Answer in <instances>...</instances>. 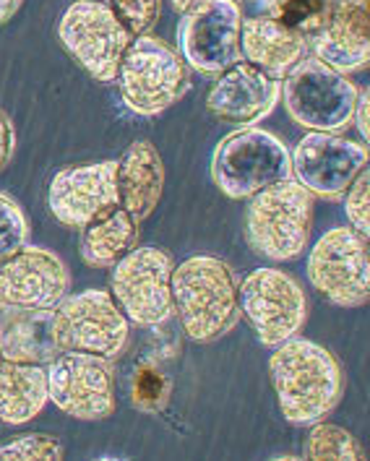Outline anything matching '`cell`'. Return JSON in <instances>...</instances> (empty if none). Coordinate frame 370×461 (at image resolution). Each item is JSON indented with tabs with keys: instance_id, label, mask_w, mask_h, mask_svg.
<instances>
[{
	"instance_id": "6da1fadb",
	"label": "cell",
	"mask_w": 370,
	"mask_h": 461,
	"mask_svg": "<svg viewBox=\"0 0 370 461\" xmlns=\"http://www.w3.org/2000/svg\"><path fill=\"white\" fill-rule=\"evenodd\" d=\"M272 349L269 381L287 422L313 425L337 410L345 393V378L337 357L326 347L293 337Z\"/></svg>"
},
{
	"instance_id": "7a4b0ae2",
	"label": "cell",
	"mask_w": 370,
	"mask_h": 461,
	"mask_svg": "<svg viewBox=\"0 0 370 461\" xmlns=\"http://www.w3.org/2000/svg\"><path fill=\"white\" fill-rule=\"evenodd\" d=\"M238 285L232 267L214 256H194L173 268V313L188 339L214 341L235 326Z\"/></svg>"
},
{
	"instance_id": "3957f363",
	"label": "cell",
	"mask_w": 370,
	"mask_h": 461,
	"mask_svg": "<svg viewBox=\"0 0 370 461\" xmlns=\"http://www.w3.org/2000/svg\"><path fill=\"white\" fill-rule=\"evenodd\" d=\"M313 195L287 177L248 198L246 240L269 261H293L311 240Z\"/></svg>"
},
{
	"instance_id": "277c9868",
	"label": "cell",
	"mask_w": 370,
	"mask_h": 461,
	"mask_svg": "<svg viewBox=\"0 0 370 461\" xmlns=\"http://www.w3.org/2000/svg\"><path fill=\"white\" fill-rule=\"evenodd\" d=\"M50 337L58 352H86L115 360L131 339V321L104 290L66 294L50 313Z\"/></svg>"
},
{
	"instance_id": "5b68a950",
	"label": "cell",
	"mask_w": 370,
	"mask_h": 461,
	"mask_svg": "<svg viewBox=\"0 0 370 461\" xmlns=\"http://www.w3.org/2000/svg\"><path fill=\"white\" fill-rule=\"evenodd\" d=\"M115 81L128 110L139 115H159L185 95L188 71L183 58L167 42L139 34L131 37Z\"/></svg>"
},
{
	"instance_id": "8992f818",
	"label": "cell",
	"mask_w": 370,
	"mask_h": 461,
	"mask_svg": "<svg viewBox=\"0 0 370 461\" xmlns=\"http://www.w3.org/2000/svg\"><path fill=\"white\" fill-rule=\"evenodd\" d=\"M287 177H293L290 151L264 128L224 136L212 157V180L230 198H250Z\"/></svg>"
},
{
	"instance_id": "52a82bcc",
	"label": "cell",
	"mask_w": 370,
	"mask_h": 461,
	"mask_svg": "<svg viewBox=\"0 0 370 461\" xmlns=\"http://www.w3.org/2000/svg\"><path fill=\"white\" fill-rule=\"evenodd\" d=\"M238 311L264 347H276L302 331L308 297L287 271L264 267L248 271L238 285Z\"/></svg>"
},
{
	"instance_id": "ba28073f",
	"label": "cell",
	"mask_w": 370,
	"mask_h": 461,
	"mask_svg": "<svg viewBox=\"0 0 370 461\" xmlns=\"http://www.w3.org/2000/svg\"><path fill=\"white\" fill-rule=\"evenodd\" d=\"M173 256L154 245H136L113 267L110 294L136 326H159L173 318Z\"/></svg>"
},
{
	"instance_id": "9c48e42d",
	"label": "cell",
	"mask_w": 370,
	"mask_h": 461,
	"mask_svg": "<svg viewBox=\"0 0 370 461\" xmlns=\"http://www.w3.org/2000/svg\"><path fill=\"white\" fill-rule=\"evenodd\" d=\"M311 287L337 308H363L370 297V245L352 227H334L308 253Z\"/></svg>"
},
{
	"instance_id": "30bf717a",
	"label": "cell",
	"mask_w": 370,
	"mask_h": 461,
	"mask_svg": "<svg viewBox=\"0 0 370 461\" xmlns=\"http://www.w3.org/2000/svg\"><path fill=\"white\" fill-rule=\"evenodd\" d=\"M284 107L308 131L337 133L352 121L357 89L345 73L334 71L319 58H305L284 76Z\"/></svg>"
},
{
	"instance_id": "8fae6325",
	"label": "cell",
	"mask_w": 370,
	"mask_h": 461,
	"mask_svg": "<svg viewBox=\"0 0 370 461\" xmlns=\"http://www.w3.org/2000/svg\"><path fill=\"white\" fill-rule=\"evenodd\" d=\"M48 402L74 420L97 422L115 412L113 360L86 352H58L45 365Z\"/></svg>"
},
{
	"instance_id": "7c38bea8",
	"label": "cell",
	"mask_w": 370,
	"mask_h": 461,
	"mask_svg": "<svg viewBox=\"0 0 370 461\" xmlns=\"http://www.w3.org/2000/svg\"><path fill=\"white\" fill-rule=\"evenodd\" d=\"M58 37L76 63L102 84H113L131 34L113 8L102 0H78L68 5L58 24Z\"/></svg>"
},
{
	"instance_id": "4fadbf2b",
	"label": "cell",
	"mask_w": 370,
	"mask_h": 461,
	"mask_svg": "<svg viewBox=\"0 0 370 461\" xmlns=\"http://www.w3.org/2000/svg\"><path fill=\"white\" fill-rule=\"evenodd\" d=\"M240 8L235 0H198L183 11L177 42L183 63L201 73H222L240 60Z\"/></svg>"
},
{
	"instance_id": "5bb4252c",
	"label": "cell",
	"mask_w": 370,
	"mask_h": 461,
	"mask_svg": "<svg viewBox=\"0 0 370 461\" xmlns=\"http://www.w3.org/2000/svg\"><path fill=\"white\" fill-rule=\"evenodd\" d=\"M71 290V271L48 248L26 243L0 261V308L52 311Z\"/></svg>"
},
{
	"instance_id": "9a60e30c",
	"label": "cell",
	"mask_w": 370,
	"mask_h": 461,
	"mask_svg": "<svg viewBox=\"0 0 370 461\" xmlns=\"http://www.w3.org/2000/svg\"><path fill=\"white\" fill-rule=\"evenodd\" d=\"M295 180L311 195L339 198L368 167V149L337 133L311 131L290 154Z\"/></svg>"
},
{
	"instance_id": "2e32d148",
	"label": "cell",
	"mask_w": 370,
	"mask_h": 461,
	"mask_svg": "<svg viewBox=\"0 0 370 461\" xmlns=\"http://www.w3.org/2000/svg\"><path fill=\"white\" fill-rule=\"evenodd\" d=\"M45 201L55 221L68 230H84L118 206L115 162H89L58 170L50 180Z\"/></svg>"
},
{
	"instance_id": "e0dca14e",
	"label": "cell",
	"mask_w": 370,
	"mask_h": 461,
	"mask_svg": "<svg viewBox=\"0 0 370 461\" xmlns=\"http://www.w3.org/2000/svg\"><path fill=\"white\" fill-rule=\"evenodd\" d=\"M308 48L334 71L365 68L370 60L368 0H329L321 26L308 37Z\"/></svg>"
},
{
	"instance_id": "ac0fdd59",
	"label": "cell",
	"mask_w": 370,
	"mask_h": 461,
	"mask_svg": "<svg viewBox=\"0 0 370 461\" xmlns=\"http://www.w3.org/2000/svg\"><path fill=\"white\" fill-rule=\"evenodd\" d=\"M279 99V81L253 68L246 60H238L227 71L220 73L212 86L206 107L217 121L232 125H253L266 118Z\"/></svg>"
},
{
	"instance_id": "d6986e66",
	"label": "cell",
	"mask_w": 370,
	"mask_h": 461,
	"mask_svg": "<svg viewBox=\"0 0 370 461\" xmlns=\"http://www.w3.org/2000/svg\"><path fill=\"white\" fill-rule=\"evenodd\" d=\"M308 37L274 16H253L240 24V60L282 81L287 73L308 58Z\"/></svg>"
},
{
	"instance_id": "ffe728a7",
	"label": "cell",
	"mask_w": 370,
	"mask_h": 461,
	"mask_svg": "<svg viewBox=\"0 0 370 461\" xmlns=\"http://www.w3.org/2000/svg\"><path fill=\"white\" fill-rule=\"evenodd\" d=\"M118 206L139 221L157 209L165 191V165L151 141H133L115 162Z\"/></svg>"
},
{
	"instance_id": "44dd1931",
	"label": "cell",
	"mask_w": 370,
	"mask_h": 461,
	"mask_svg": "<svg viewBox=\"0 0 370 461\" xmlns=\"http://www.w3.org/2000/svg\"><path fill=\"white\" fill-rule=\"evenodd\" d=\"M48 407L45 365L0 355V422L26 425Z\"/></svg>"
},
{
	"instance_id": "7402d4cb",
	"label": "cell",
	"mask_w": 370,
	"mask_h": 461,
	"mask_svg": "<svg viewBox=\"0 0 370 461\" xmlns=\"http://www.w3.org/2000/svg\"><path fill=\"white\" fill-rule=\"evenodd\" d=\"M139 240V219L115 206L104 217L95 219L81 230L78 253L92 268H113L125 253H131Z\"/></svg>"
},
{
	"instance_id": "603a6c76",
	"label": "cell",
	"mask_w": 370,
	"mask_h": 461,
	"mask_svg": "<svg viewBox=\"0 0 370 461\" xmlns=\"http://www.w3.org/2000/svg\"><path fill=\"white\" fill-rule=\"evenodd\" d=\"M50 313L52 311H32L24 323H19L11 334L3 331L0 339V355L14 360H29L42 363L58 355L52 337H50Z\"/></svg>"
},
{
	"instance_id": "cb8c5ba5",
	"label": "cell",
	"mask_w": 370,
	"mask_h": 461,
	"mask_svg": "<svg viewBox=\"0 0 370 461\" xmlns=\"http://www.w3.org/2000/svg\"><path fill=\"white\" fill-rule=\"evenodd\" d=\"M305 459L313 461H363L365 451L349 430L331 422H313L305 440Z\"/></svg>"
},
{
	"instance_id": "d4e9b609",
	"label": "cell",
	"mask_w": 370,
	"mask_h": 461,
	"mask_svg": "<svg viewBox=\"0 0 370 461\" xmlns=\"http://www.w3.org/2000/svg\"><path fill=\"white\" fill-rule=\"evenodd\" d=\"M63 456V443L48 433H22L0 446V461H58Z\"/></svg>"
},
{
	"instance_id": "484cf974",
	"label": "cell",
	"mask_w": 370,
	"mask_h": 461,
	"mask_svg": "<svg viewBox=\"0 0 370 461\" xmlns=\"http://www.w3.org/2000/svg\"><path fill=\"white\" fill-rule=\"evenodd\" d=\"M29 232L32 230L24 209L11 195L0 194V261L24 248L29 243Z\"/></svg>"
},
{
	"instance_id": "4316f807",
	"label": "cell",
	"mask_w": 370,
	"mask_h": 461,
	"mask_svg": "<svg viewBox=\"0 0 370 461\" xmlns=\"http://www.w3.org/2000/svg\"><path fill=\"white\" fill-rule=\"evenodd\" d=\"M131 37L149 34L162 16V0H104Z\"/></svg>"
},
{
	"instance_id": "83f0119b",
	"label": "cell",
	"mask_w": 370,
	"mask_h": 461,
	"mask_svg": "<svg viewBox=\"0 0 370 461\" xmlns=\"http://www.w3.org/2000/svg\"><path fill=\"white\" fill-rule=\"evenodd\" d=\"M326 3L329 0H282V3H276L274 19L302 32L305 37H311L326 16Z\"/></svg>"
},
{
	"instance_id": "f1b7e54d",
	"label": "cell",
	"mask_w": 370,
	"mask_h": 461,
	"mask_svg": "<svg viewBox=\"0 0 370 461\" xmlns=\"http://www.w3.org/2000/svg\"><path fill=\"white\" fill-rule=\"evenodd\" d=\"M345 214L352 230L360 235H370V172L368 167L360 172L352 185L345 191Z\"/></svg>"
},
{
	"instance_id": "f546056e",
	"label": "cell",
	"mask_w": 370,
	"mask_h": 461,
	"mask_svg": "<svg viewBox=\"0 0 370 461\" xmlns=\"http://www.w3.org/2000/svg\"><path fill=\"white\" fill-rule=\"evenodd\" d=\"M136 381L147 384V389H144V386H133V399H136L139 404H147V402L149 404H154V399L162 393V391H159V386L165 384V381H162V375H159V373H154V370H144Z\"/></svg>"
},
{
	"instance_id": "4dcf8cb0",
	"label": "cell",
	"mask_w": 370,
	"mask_h": 461,
	"mask_svg": "<svg viewBox=\"0 0 370 461\" xmlns=\"http://www.w3.org/2000/svg\"><path fill=\"white\" fill-rule=\"evenodd\" d=\"M14 144H16L14 125H11L5 113H0V172L8 167V162H11V157H14Z\"/></svg>"
},
{
	"instance_id": "1f68e13d",
	"label": "cell",
	"mask_w": 370,
	"mask_h": 461,
	"mask_svg": "<svg viewBox=\"0 0 370 461\" xmlns=\"http://www.w3.org/2000/svg\"><path fill=\"white\" fill-rule=\"evenodd\" d=\"M368 104H370L368 89H363V92H357V102H355V113H352V118L357 121V131L363 133V141H365V144H368V139H370Z\"/></svg>"
},
{
	"instance_id": "d6a6232c",
	"label": "cell",
	"mask_w": 370,
	"mask_h": 461,
	"mask_svg": "<svg viewBox=\"0 0 370 461\" xmlns=\"http://www.w3.org/2000/svg\"><path fill=\"white\" fill-rule=\"evenodd\" d=\"M22 3L24 0H0V26L8 24L16 16V11L22 8Z\"/></svg>"
},
{
	"instance_id": "836d02e7",
	"label": "cell",
	"mask_w": 370,
	"mask_h": 461,
	"mask_svg": "<svg viewBox=\"0 0 370 461\" xmlns=\"http://www.w3.org/2000/svg\"><path fill=\"white\" fill-rule=\"evenodd\" d=\"M170 3H173L177 11H185V8H191V5L198 3V0H170Z\"/></svg>"
},
{
	"instance_id": "e575fe53",
	"label": "cell",
	"mask_w": 370,
	"mask_h": 461,
	"mask_svg": "<svg viewBox=\"0 0 370 461\" xmlns=\"http://www.w3.org/2000/svg\"><path fill=\"white\" fill-rule=\"evenodd\" d=\"M0 339H3V323H0Z\"/></svg>"
},
{
	"instance_id": "d590c367",
	"label": "cell",
	"mask_w": 370,
	"mask_h": 461,
	"mask_svg": "<svg viewBox=\"0 0 370 461\" xmlns=\"http://www.w3.org/2000/svg\"><path fill=\"white\" fill-rule=\"evenodd\" d=\"M102 3H104V0H102Z\"/></svg>"
}]
</instances>
